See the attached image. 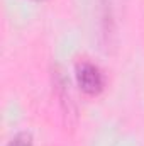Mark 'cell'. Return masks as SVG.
I'll return each instance as SVG.
<instances>
[{
  "label": "cell",
  "mask_w": 144,
  "mask_h": 146,
  "mask_svg": "<svg viewBox=\"0 0 144 146\" xmlns=\"http://www.w3.org/2000/svg\"><path fill=\"white\" fill-rule=\"evenodd\" d=\"M76 82L87 95H98L105 87L104 73L92 61H80L76 65Z\"/></svg>",
  "instance_id": "1"
},
{
  "label": "cell",
  "mask_w": 144,
  "mask_h": 146,
  "mask_svg": "<svg viewBox=\"0 0 144 146\" xmlns=\"http://www.w3.org/2000/svg\"><path fill=\"white\" fill-rule=\"evenodd\" d=\"M54 85H56V90H58V97H59V100H61V106H63V109L65 112L68 114V115H75V104H73V99L71 95H70V90H68V82H66V78H65V75H61V72H56V76H54Z\"/></svg>",
  "instance_id": "2"
},
{
  "label": "cell",
  "mask_w": 144,
  "mask_h": 146,
  "mask_svg": "<svg viewBox=\"0 0 144 146\" xmlns=\"http://www.w3.org/2000/svg\"><path fill=\"white\" fill-rule=\"evenodd\" d=\"M5 146H34V141H32V136L29 133H19Z\"/></svg>",
  "instance_id": "3"
},
{
  "label": "cell",
  "mask_w": 144,
  "mask_h": 146,
  "mask_svg": "<svg viewBox=\"0 0 144 146\" xmlns=\"http://www.w3.org/2000/svg\"><path fill=\"white\" fill-rule=\"evenodd\" d=\"M37 2H42V0H37Z\"/></svg>",
  "instance_id": "4"
}]
</instances>
